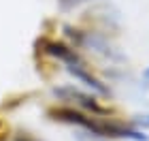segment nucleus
Returning <instances> with one entry per match:
<instances>
[{"label": "nucleus", "instance_id": "f257e3e1", "mask_svg": "<svg viewBox=\"0 0 149 141\" xmlns=\"http://www.w3.org/2000/svg\"><path fill=\"white\" fill-rule=\"evenodd\" d=\"M62 64L66 66V71H68L70 75H72L74 79H77V81H81V83L85 86V88L94 90L96 94H100V96H109V94H111V90L107 88V86H104L102 81H100V79H98L96 75H92V71L87 69V64L79 58L77 49H74L68 58H64V60H62Z\"/></svg>", "mask_w": 149, "mask_h": 141}, {"label": "nucleus", "instance_id": "f03ea898", "mask_svg": "<svg viewBox=\"0 0 149 141\" xmlns=\"http://www.w3.org/2000/svg\"><path fill=\"white\" fill-rule=\"evenodd\" d=\"M53 94H56L60 100H66V103L79 107V109H83V111H90L94 116L104 113V109L100 107V103L92 96V94L74 88V86H60V88H53Z\"/></svg>", "mask_w": 149, "mask_h": 141}, {"label": "nucleus", "instance_id": "7ed1b4c3", "mask_svg": "<svg viewBox=\"0 0 149 141\" xmlns=\"http://www.w3.org/2000/svg\"><path fill=\"white\" fill-rule=\"evenodd\" d=\"M132 126L139 130H147L149 128V113H139L132 118Z\"/></svg>", "mask_w": 149, "mask_h": 141}, {"label": "nucleus", "instance_id": "20e7f679", "mask_svg": "<svg viewBox=\"0 0 149 141\" xmlns=\"http://www.w3.org/2000/svg\"><path fill=\"white\" fill-rule=\"evenodd\" d=\"M77 141H107V139L94 135V133H90V130H79L77 133Z\"/></svg>", "mask_w": 149, "mask_h": 141}, {"label": "nucleus", "instance_id": "39448f33", "mask_svg": "<svg viewBox=\"0 0 149 141\" xmlns=\"http://www.w3.org/2000/svg\"><path fill=\"white\" fill-rule=\"evenodd\" d=\"M60 6H62L64 11H68L72 9V6H79V4H83V2H90V0H58Z\"/></svg>", "mask_w": 149, "mask_h": 141}, {"label": "nucleus", "instance_id": "423d86ee", "mask_svg": "<svg viewBox=\"0 0 149 141\" xmlns=\"http://www.w3.org/2000/svg\"><path fill=\"white\" fill-rule=\"evenodd\" d=\"M141 81H143V88H149V66L143 71V77H141Z\"/></svg>", "mask_w": 149, "mask_h": 141}, {"label": "nucleus", "instance_id": "0eeeda50", "mask_svg": "<svg viewBox=\"0 0 149 141\" xmlns=\"http://www.w3.org/2000/svg\"><path fill=\"white\" fill-rule=\"evenodd\" d=\"M17 141H36V139H32L30 135H17Z\"/></svg>", "mask_w": 149, "mask_h": 141}]
</instances>
